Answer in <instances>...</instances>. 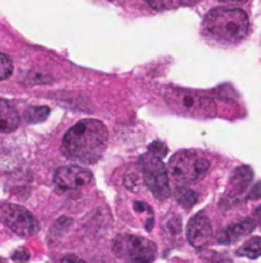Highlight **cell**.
I'll list each match as a JSON object with an SVG mask.
<instances>
[{"label":"cell","mask_w":261,"mask_h":263,"mask_svg":"<svg viewBox=\"0 0 261 263\" xmlns=\"http://www.w3.org/2000/svg\"><path fill=\"white\" fill-rule=\"evenodd\" d=\"M108 143V129L97 119H83L69 128L62 139V153L66 159L83 165L95 163Z\"/></svg>","instance_id":"1"},{"label":"cell","mask_w":261,"mask_h":263,"mask_svg":"<svg viewBox=\"0 0 261 263\" xmlns=\"http://www.w3.org/2000/svg\"><path fill=\"white\" fill-rule=\"evenodd\" d=\"M205 28L218 40L235 43L249 32V17L242 8H214L205 17Z\"/></svg>","instance_id":"2"},{"label":"cell","mask_w":261,"mask_h":263,"mask_svg":"<svg viewBox=\"0 0 261 263\" xmlns=\"http://www.w3.org/2000/svg\"><path fill=\"white\" fill-rule=\"evenodd\" d=\"M165 100L172 108V111L185 116L214 117L217 114V106L214 99L203 92L183 89V88H169L165 92Z\"/></svg>","instance_id":"3"},{"label":"cell","mask_w":261,"mask_h":263,"mask_svg":"<svg viewBox=\"0 0 261 263\" xmlns=\"http://www.w3.org/2000/svg\"><path fill=\"white\" fill-rule=\"evenodd\" d=\"M211 170L209 160L198 151L183 149L175 153L168 163V173L180 185L195 183Z\"/></svg>","instance_id":"4"},{"label":"cell","mask_w":261,"mask_h":263,"mask_svg":"<svg viewBox=\"0 0 261 263\" xmlns=\"http://www.w3.org/2000/svg\"><path fill=\"white\" fill-rule=\"evenodd\" d=\"M138 165L142 170V176L145 185L157 199H168L171 196V185H169V173L168 166L163 163L162 159L146 153L138 159Z\"/></svg>","instance_id":"5"},{"label":"cell","mask_w":261,"mask_h":263,"mask_svg":"<svg viewBox=\"0 0 261 263\" xmlns=\"http://www.w3.org/2000/svg\"><path fill=\"white\" fill-rule=\"evenodd\" d=\"M0 222L20 237H31L38 231L37 219L26 208L14 203L0 205Z\"/></svg>","instance_id":"6"},{"label":"cell","mask_w":261,"mask_h":263,"mask_svg":"<svg viewBox=\"0 0 261 263\" xmlns=\"http://www.w3.org/2000/svg\"><path fill=\"white\" fill-rule=\"evenodd\" d=\"M122 248L115 247L117 254L123 256L126 263H154L157 256V245L138 236H126L120 239Z\"/></svg>","instance_id":"7"},{"label":"cell","mask_w":261,"mask_h":263,"mask_svg":"<svg viewBox=\"0 0 261 263\" xmlns=\"http://www.w3.org/2000/svg\"><path fill=\"white\" fill-rule=\"evenodd\" d=\"M92 182V173L83 166H62L54 174V183L62 191H75L88 186Z\"/></svg>","instance_id":"8"},{"label":"cell","mask_w":261,"mask_h":263,"mask_svg":"<svg viewBox=\"0 0 261 263\" xmlns=\"http://www.w3.org/2000/svg\"><path fill=\"white\" fill-rule=\"evenodd\" d=\"M212 237V223L203 214L198 213L186 225V239L194 248H203L209 243Z\"/></svg>","instance_id":"9"},{"label":"cell","mask_w":261,"mask_h":263,"mask_svg":"<svg viewBox=\"0 0 261 263\" xmlns=\"http://www.w3.org/2000/svg\"><path fill=\"white\" fill-rule=\"evenodd\" d=\"M257 222L254 220V217H248V219H243L237 223H232L229 225L222 234H220V239L218 242L223 243V245H231V243H235L238 242L240 239L249 236L255 228H257Z\"/></svg>","instance_id":"10"},{"label":"cell","mask_w":261,"mask_h":263,"mask_svg":"<svg viewBox=\"0 0 261 263\" xmlns=\"http://www.w3.org/2000/svg\"><path fill=\"white\" fill-rule=\"evenodd\" d=\"M20 125V116L15 111V108L0 99V133H11L15 131Z\"/></svg>","instance_id":"11"},{"label":"cell","mask_w":261,"mask_h":263,"mask_svg":"<svg viewBox=\"0 0 261 263\" xmlns=\"http://www.w3.org/2000/svg\"><path fill=\"white\" fill-rule=\"evenodd\" d=\"M252 177H254V173L249 166H240L237 168L234 173H232V177H231V194L235 193V196L242 194L248 186L249 183L252 182Z\"/></svg>","instance_id":"12"},{"label":"cell","mask_w":261,"mask_h":263,"mask_svg":"<svg viewBox=\"0 0 261 263\" xmlns=\"http://www.w3.org/2000/svg\"><path fill=\"white\" fill-rule=\"evenodd\" d=\"M237 254L240 257H248V259H258L261 256V237H252L249 239L238 251Z\"/></svg>","instance_id":"13"},{"label":"cell","mask_w":261,"mask_h":263,"mask_svg":"<svg viewBox=\"0 0 261 263\" xmlns=\"http://www.w3.org/2000/svg\"><path fill=\"white\" fill-rule=\"evenodd\" d=\"M51 109L48 106H31L25 111L23 117L28 123H40L49 116Z\"/></svg>","instance_id":"14"},{"label":"cell","mask_w":261,"mask_h":263,"mask_svg":"<svg viewBox=\"0 0 261 263\" xmlns=\"http://www.w3.org/2000/svg\"><path fill=\"white\" fill-rule=\"evenodd\" d=\"M177 200L183 208L189 210L198 202V194L194 190H189V188H178L177 190Z\"/></svg>","instance_id":"15"},{"label":"cell","mask_w":261,"mask_h":263,"mask_svg":"<svg viewBox=\"0 0 261 263\" xmlns=\"http://www.w3.org/2000/svg\"><path fill=\"white\" fill-rule=\"evenodd\" d=\"M12 71H14V63H12V60H11L6 54L0 52V80L9 79L11 74H12Z\"/></svg>","instance_id":"16"},{"label":"cell","mask_w":261,"mask_h":263,"mask_svg":"<svg viewBox=\"0 0 261 263\" xmlns=\"http://www.w3.org/2000/svg\"><path fill=\"white\" fill-rule=\"evenodd\" d=\"M148 153H151L152 156L158 157V159H165L168 156V146L162 142V140H154L149 146H148Z\"/></svg>","instance_id":"17"},{"label":"cell","mask_w":261,"mask_h":263,"mask_svg":"<svg viewBox=\"0 0 261 263\" xmlns=\"http://www.w3.org/2000/svg\"><path fill=\"white\" fill-rule=\"evenodd\" d=\"M166 230L171 233V236H177L182 231V219L178 216H172L166 222Z\"/></svg>","instance_id":"18"},{"label":"cell","mask_w":261,"mask_h":263,"mask_svg":"<svg viewBox=\"0 0 261 263\" xmlns=\"http://www.w3.org/2000/svg\"><path fill=\"white\" fill-rule=\"evenodd\" d=\"M148 6H151L155 11H163L172 6L174 0H143Z\"/></svg>","instance_id":"19"},{"label":"cell","mask_w":261,"mask_h":263,"mask_svg":"<svg viewBox=\"0 0 261 263\" xmlns=\"http://www.w3.org/2000/svg\"><path fill=\"white\" fill-rule=\"evenodd\" d=\"M12 260L17 263H26L29 260V253L25 250V248H22V250H17L14 254H12Z\"/></svg>","instance_id":"20"},{"label":"cell","mask_w":261,"mask_h":263,"mask_svg":"<svg viewBox=\"0 0 261 263\" xmlns=\"http://www.w3.org/2000/svg\"><path fill=\"white\" fill-rule=\"evenodd\" d=\"M246 199H261V183H257L254 186V190H251V193L246 196Z\"/></svg>","instance_id":"21"},{"label":"cell","mask_w":261,"mask_h":263,"mask_svg":"<svg viewBox=\"0 0 261 263\" xmlns=\"http://www.w3.org/2000/svg\"><path fill=\"white\" fill-rule=\"evenodd\" d=\"M134 210H135L137 213H140V211H143V210H146V211L152 213V208H151L149 205L143 203V202H135V203H134Z\"/></svg>","instance_id":"22"},{"label":"cell","mask_w":261,"mask_h":263,"mask_svg":"<svg viewBox=\"0 0 261 263\" xmlns=\"http://www.w3.org/2000/svg\"><path fill=\"white\" fill-rule=\"evenodd\" d=\"M60 263H86V262H85V260H82V259H78L77 256H65Z\"/></svg>","instance_id":"23"},{"label":"cell","mask_w":261,"mask_h":263,"mask_svg":"<svg viewBox=\"0 0 261 263\" xmlns=\"http://www.w3.org/2000/svg\"><path fill=\"white\" fill-rule=\"evenodd\" d=\"M252 217H254V220L257 222V225H261V206H258V208L254 211Z\"/></svg>","instance_id":"24"},{"label":"cell","mask_w":261,"mask_h":263,"mask_svg":"<svg viewBox=\"0 0 261 263\" xmlns=\"http://www.w3.org/2000/svg\"><path fill=\"white\" fill-rule=\"evenodd\" d=\"M220 2H225V3H245L246 0H220Z\"/></svg>","instance_id":"25"},{"label":"cell","mask_w":261,"mask_h":263,"mask_svg":"<svg viewBox=\"0 0 261 263\" xmlns=\"http://www.w3.org/2000/svg\"><path fill=\"white\" fill-rule=\"evenodd\" d=\"M195 2H198V0H182L183 5H194Z\"/></svg>","instance_id":"26"}]
</instances>
